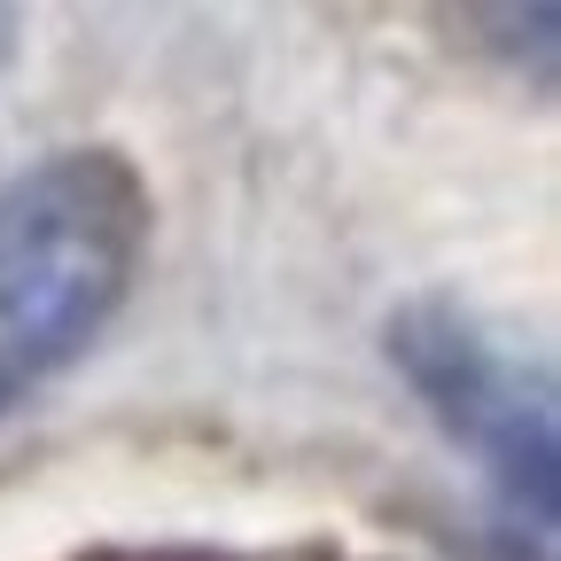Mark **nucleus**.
<instances>
[{"label":"nucleus","instance_id":"1","mask_svg":"<svg viewBox=\"0 0 561 561\" xmlns=\"http://www.w3.org/2000/svg\"><path fill=\"white\" fill-rule=\"evenodd\" d=\"M149 187L117 149H62L0 187V343L62 367L117 320L149 257Z\"/></svg>","mask_w":561,"mask_h":561},{"label":"nucleus","instance_id":"2","mask_svg":"<svg viewBox=\"0 0 561 561\" xmlns=\"http://www.w3.org/2000/svg\"><path fill=\"white\" fill-rule=\"evenodd\" d=\"M382 343H390V367L413 382V398L437 413V430L491 468V483L507 491V507L530 515L538 530H553L561 430H553L546 367H523L483 320H468L460 305H437V297L398 305Z\"/></svg>","mask_w":561,"mask_h":561},{"label":"nucleus","instance_id":"4","mask_svg":"<svg viewBox=\"0 0 561 561\" xmlns=\"http://www.w3.org/2000/svg\"><path fill=\"white\" fill-rule=\"evenodd\" d=\"M32 375H39V367H32V359H16V351H9V343H0V421H9V413L24 405V390H32Z\"/></svg>","mask_w":561,"mask_h":561},{"label":"nucleus","instance_id":"5","mask_svg":"<svg viewBox=\"0 0 561 561\" xmlns=\"http://www.w3.org/2000/svg\"><path fill=\"white\" fill-rule=\"evenodd\" d=\"M9 55H16V0H0V70H9Z\"/></svg>","mask_w":561,"mask_h":561},{"label":"nucleus","instance_id":"3","mask_svg":"<svg viewBox=\"0 0 561 561\" xmlns=\"http://www.w3.org/2000/svg\"><path fill=\"white\" fill-rule=\"evenodd\" d=\"M468 39L491 55V62H507L523 70V79H553V62H561V0H453Z\"/></svg>","mask_w":561,"mask_h":561}]
</instances>
